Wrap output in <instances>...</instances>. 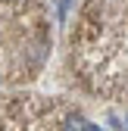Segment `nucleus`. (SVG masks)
<instances>
[{
    "label": "nucleus",
    "instance_id": "1",
    "mask_svg": "<svg viewBox=\"0 0 128 131\" xmlns=\"http://www.w3.org/2000/svg\"><path fill=\"white\" fill-rule=\"evenodd\" d=\"M62 131H97L88 119H81V116H69L66 119V125H62Z\"/></svg>",
    "mask_w": 128,
    "mask_h": 131
},
{
    "label": "nucleus",
    "instance_id": "2",
    "mask_svg": "<svg viewBox=\"0 0 128 131\" xmlns=\"http://www.w3.org/2000/svg\"><path fill=\"white\" fill-rule=\"evenodd\" d=\"M9 3H19V0H9Z\"/></svg>",
    "mask_w": 128,
    "mask_h": 131
}]
</instances>
